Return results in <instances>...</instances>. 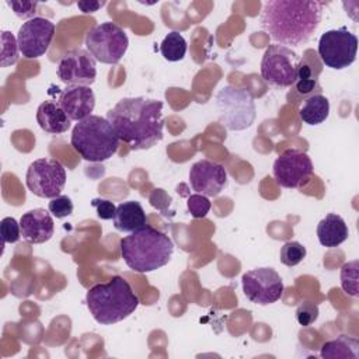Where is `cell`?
I'll return each mask as SVG.
<instances>
[{
  "label": "cell",
  "mask_w": 359,
  "mask_h": 359,
  "mask_svg": "<svg viewBox=\"0 0 359 359\" xmlns=\"http://www.w3.org/2000/svg\"><path fill=\"white\" fill-rule=\"evenodd\" d=\"M323 4L313 0H269L259 14V24L273 42L283 46L307 43L323 18Z\"/></svg>",
  "instance_id": "6da1fadb"
},
{
  "label": "cell",
  "mask_w": 359,
  "mask_h": 359,
  "mask_svg": "<svg viewBox=\"0 0 359 359\" xmlns=\"http://www.w3.org/2000/svg\"><path fill=\"white\" fill-rule=\"evenodd\" d=\"M107 119L115 129L119 140L132 150H146L163 140V102L146 97L119 100L107 112Z\"/></svg>",
  "instance_id": "7a4b0ae2"
},
{
  "label": "cell",
  "mask_w": 359,
  "mask_h": 359,
  "mask_svg": "<svg viewBox=\"0 0 359 359\" xmlns=\"http://www.w3.org/2000/svg\"><path fill=\"white\" fill-rule=\"evenodd\" d=\"M125 264L135 272H153L170 262L174 252L172 240L163 231L146 224L119 241Z\"/></svg>",
  "instance_id": "3957f363"
},
{
  "label": "cell",
  "mask_w": 359,
  "mask_h": 359,
  "mask_svg": "<svg viewBox=\"0 0 359 359\" xmlns=\"http://www.w3.org/2000/svg\"><path fill=\"white\" fill-rule=\"evenodd\" d=\"M86 303L93 318L111 325L128 318L139 306V297L122 276H112L107 283H97L87 290Z\"/></svg>",
  "instance_id": "277c9868"
},
{
  "label": "cell",
  "mask_w": 359,
  "mask_h": 359,
  "mask_svg": "<svg viewBox=\"0 0 359 359\" xmlns=\"http://www.w3.org/2000/svg\"><path fill=\"white\" fill-rule=\"evenodd\" d=\"M70 144L81 158L101 163L116 153L119 137L107 118L90 115L74 125Z\"/></svg>",
  "instance_id": "5b68a950"
},
{
  "label": "cell",
  "mask_w": 359,
  "mask_h": 359,
  "mask_svg": "<svg viewBox=\"0 0 359 359\" xmlns=\"http://www.w3.org/2000/svg\"><path fill=\"white\" fill-rule=\"evenodd\" d=\"M217 121L229 130L250 128L257 116L254 97L248 90L224 86L215 97Z\"/></svg>",
  "instance_id": "8992f818"
},
{
  "label": "cell",
  "mask_w": 359,
  "mask_h": 359,
  "mask_svg": "<svg viewBox=\"0 0 359 359\" xmlns=\"http://www.w3.org/2000/svg\"><path fill=\"white\" fill-rule=\"evenodd\" d=\"M129 46L125 29L111 21L101 22L86 35V48L97 62L116 65L123 57Z\"/></svg>",
  "instance_id": "52a82bcc"
},
{
  "label": "cell",
  "mask_w": 359,
  "mask_h": 359,
  "mask_svg": "<svg viewBox=\"0 0 359 359\" xmlns=\"http://www.w3.org/2000/svg\"><path fill=\"white\" fill-rule=\"evenodd\" d=\"M318 56L330 69L342 70L356 60L358 36L346 27L325 31L318 39Z\"/></svg>",
  "instance_id": "ba28073f"
},
{
  "label": "cell",
  "mask_w": 359,
  "mask_h": 359,
  "mask_svg": "<svg viewBox=\"0 0 359 359\" xmlns=\"http://www.w3.org/2000/svg\"><path fill=\"white\" fill-rule=\"evenodd\" d=\"M300 60L302 57L292 48L272 43L264 52L261 76L271 86L290 87L296 81Z\"/></svg>",
  "instance_id": "9c48e42d"
},
{
  "label": "cell",
  "mask_w": 359,
  "mask_h": 359,
  "mask_svg": "<svg viewBox=\"0 0 359 359\" xmlns=\"http://www.w3.org/2000/svg\"><path fill=\"white\" fill-rule=\"evenodd\" d=\"M28 189L46 199H53L60 195L66 184V170L60 161L42 157L32 161L25 174Z\"/></svg>",
  "instance_id": "30bf717a"
},
{
  "label": "cell",
  "mask_w": 359,
  "mask_h": 359,
  "mask_svg": "<svg viewBox=\"0 0 359 359\" xmlns=\"http://www.w3.org/2000/svg\"><path fill=\"white\" fill-rule=\"evenodd\" d=\"M313 171L311 158L306 151L299 149H287L273 161V178L282 188H302L310 181Z\"/></svg>",
  "instance_id": "8fae6325"
},
{
  "label": "cell",
  "mask_w": 359,
  "mask_h": 359,
  "mask_svg": "<svg viewBox=\"0 0 359 359\" xmlns=\"http://www.w3.org/2000/svg\"><path fill=\"white\" fill-rule=\"evenodd\" d=\"M245 297L255 304L268 306L278 302L283 293V280L273 268H255L241 278Z\"/></svg>",
  "instance_id": "7c38bea8"
},
{
  "label": "cell",
  "mask_w": 359,
  "mask_h": 359,
  "mask_svg": "<svg viewBox=\"0 0 359 359\" xmlns=\"http://www.w3.org/2000/svg\"><path fill=\"white\" fill-rule=\"evenodd\" d=\"M55 24L45 17H34L18 29L17 42L21 55L27 59H36L43 56L55 36Z\"/></svg>",
  "instance_id": "4fadbf2b"
},
{
  "label": "cell",
  "mask_w": 359,
  "mask_h": 359,
  "mask_svg": "<svg viewBox=\"0 0 359 359\" xmlns=\"http://www.w3.org/2000/svg\"><path fill=\"white\" fill-rule=\"evenodd\" d=\"M56 73L67 86L90 87L97 77V60L86 49H73L62 56Z\"/></svg>",
  "instance_id": "5bb4252c"
},
{
  "label": "cell",
  "mask_w": 359,
  "mask_h": 359,
  "mask_svg": "<svg viewBox=\"0 0 359 359\" xmlns=\"http://www.w3.org/2000/svg\"><path fill=\"white\" fill-rule=\"evenodd\" d=\"M189 182L196 194L205 196H217L227 185V171L219 163L199 160L189 170Z\"/></svg>",
  "instance_id": "9a60e30c"
},
{
  "label": "cell",
  "mask_w": 359,
  "mask_h": 359,
  "mask_svg": "<svg viewBox=\"0 0 359 359\" xmlns=\"http://www.w3.org/2000/svg\"><path fill=\"white\" fill-rule=\"evenodd\" d=\"M57 102L72 121L79 122L94 111L95 95L88 86H67L60 93Z\"/></svg>",
  "instance_id": "2e32d148"
},
{
  "label": "cell",
  "mask_w": 359,
  "mask_h": 359,
  "mask_svg": "<svg viewBox=\"0 0 359 359\" xmlns=\"http://www.w3.org/2000/svg\"><path fill=\"white\" fill-rule=\"evenodd\" d=\"M21 237L29 244H42L52 238L55 224L50 213L42 208L25 212L20 219Z\"/></svg>",
  "instance_id": "e0dca14e"
},
{
  "label": "cell",
  "mask_w": 359,
  "mask_h": 359,
  "mask_svg": "<svg viewBox=\"0 0 359 359\" xmlns=\"http://www.w3.org/2000/svg\"><path fill=\"white\" fill-rule=\"evenodd\" d=\"M36 122L42 130L52 135H59L67 132L72 119L66 115L59 102L46 100L41 102L36 109Z\"/></svg>",
  "instance_id": "ac0fdd59"
},
{
  "label": "cell",
  "mask_w": 359,
  "mask_h": 359,
  "mask_svg": "<svg viewBox=\"0 0 359 359\" xmlns=\"http://www.w3.org/2000/svg\"><path fill=\"white\" fill-rule=\"evenodd\" d=\"M317 237L323 247L335 248L349 237V229L339 215L328 213L317 224Z\"/></svg>",
  "instance_id": "d6986e66"
},
{
  "label": "cell",
  "mask_w": 359,
  "mask_h": 359,
  "mask_svg": "<svg viewBox=\"0 0 359 359\" xmlns=\"http://www.w3.org/2000/svg\"><path fill=\"white\" fill-rule=\"evenodd\" d=\"M112 220L115 229L125 233H132L147 224L144 209L137 201H128L119 203L116 206Z\"/></svg>",
  "instance_id": "ffe728a7"
},
{
  "label": "cell",
  "mask_w": 359,
  "mask_h": 359,
  "mask_svg": "<svg viewBox=\"0 0 359 359\" xmlns=\"http://www.w3.org/2000/svg\"><path fill=\"white\" fill-rule=\"evenodd\" d=\"M320 356L324 359H358L359 341L353 337L339 335L335 339L323 344Z\"/></svg>",
  "instance_id": "44dd1931"
},
{
  "label": "cell",
  "mask_w": 359,
  "mask_h": 359,
  "mask_svg": "<svg viewBox=\"0 0 359 359\" xmlns=\"http://www.w3.org/2000/svg\"><path fill=\"white\" fill-rule=\"evenodd\" d=\"M330 115V101L321 94H313L303 100L299 107V116L306 125H320Z\"/></svg>",
  "instance_id": "7402d4cb"
},
{
  "label": "cell",
  "mask_w": 359,
  "mask_h": 359,
  "mask_svg": "<svg viewBox=\"0 0 359 359\" xmlns=\"http://www.w3.org/2000/svg\"><path fill=\"white\" fill-rule=\"evenodd\" d=\"M188 45L178 31L168 32L160 43V53L168 62H180L185 57Z\"/></svg>",
  "instance_id": "603a6c76"
},
{
  "label": "cell",
  "mask_w": 359,
  "mask_h": 359,
  "mask_svg": "<svg viewBox=\"0 0 359 359\" xmlns=\"http://www.w3.org/2000/svg\"><path fill=\"white\" fill-rule=\"evenodd\" d=\"M294 87H296V91L299 94H303V95L310 94L316 88H318L317 76H314V72H313L311 66L307 65L304 59L300 60V65H299V69H297V77H296V81H294Z\"/></svg>",
  "instance_id": "cb8c5ba5"
},
{
  "label": "cell",
  "mask_w": 359,
  "mask_h": 359,
  "mask_svg": "<svg viewBox=\"0 0 359 359\" xmlns=\"http://www.w3.org/2000/svg\"><path fill=\"white\" fill-rule=\"evenodd\" d=\"M306 247L299 241H287L280 247L279 259L286 266H296L306 258Z\"/></svg>",
  "instance_id": "d4e9b609"
},
{
  "label": "cell",
  "mask_w": 359,
  "mask_h": 359,
  "mask_svg": "<svg viewBox=\"0 0 359 359\" xmlns=\"http://www.w3.org/2000/svg\"><path fill=\"white\" fill-rule=\"evenodd\" d=\"M18 50L20 49L17 38L8 31H1V67H7L17 63Z\"/></svg>",
  "instance_id": "484cf974"
},
{
  "label": "cell",
  "mask_w": 359,
  "mask_h": 359,
  "mask_svg": "<svg viewBox=\"0 0 359 359\" xmlns=\"http://www.w3.org/2000/svg\"><path fill=\"white\" fill-rule=\"evenodd\" d=\"M358 259L346 262L341 268V286L349 294L356 297L358 296Z\"/></svg>",
  "instance_id": "4316f807"
},
{
  "label": "cell",
  "mask_w": 359,
  "mask_h": 359,
  "mask_svg": "<svg viewBox=\"0 0 359 359\" xmlns=\"http://www.w3.org/2000/svg\"><path fill=\"white\" fill-rule=\"evenodd\" d=\"M187 208L192 217L202 219L209 213L212 203L208 196L201 195V194H194L187 199Z\"/></svg>",
  "instance_id": "83f0119b"
},
{
  "label": "cell",
  "mask_w": 359,
  "mask_h": 359,
  "mask_svg": "<svg viewBox=\"0 0 359 359\" xmlns=\"http://www.w3.org/2000/svg\"><path fill=\"white\" fill-rule=\"evenodd\" d=\"M0 233L3 237L4 244L17 243L21 237V227L20 223L14 217H4L0 223Z\"/></svg>",
  "instance_id": "f1b7e54d"
},
{
  "label": "cell",
  "mask_w": 359,
  "mask_h": 359,
  "mask_svg": "<svg viewBox=\"0 0 359 359\" xmlns=\"http://www.w3.org/2000/svg\"><path fill=\"white\" fill-rule=\"evenodd\" d=\"M318 314H320L318 306L313 302H303L296 309V320L303 327L311 325L318 318Z\"/></svg>",
  "instance_id": "f546056e"
},
{
  "label": "cell",
  "mask_w": 359,
  "mask_h": 359,
  "mask_svg": "<svg viewBox=\"0 0 359 359\" xmlns=\"http://www.w3.org/2000/svg\"><path fill=\"white\" fill-rule=\"evenodd\" d=\"M48 209L56 219H63L73 213V202L67 195H59L50 199Z\"/></svg>",
  "instance_id": "4dcf8cb0"
},
{
  "label": "cell",
  "mask_w": 359,
  "mask_h": 359,
  "mask_svg": "<svg viewBox=\"0 0 359 359\" xmlns=\"http://www.w3.org/2000/svg\"><path fill=\"white\" fill-rule=\"evenodd\" d=\"M6 3L18 18L27 20V21L34 18L38 7V1H6Z\"/></svg>",
  "instance_id": "1f68e13d"
},
{
  "label": "cell",
  "mask_w": 359,
  "mask_h": 359,
  "mask_svg": "<svg viewBox=\"0 0 359 359\" xmlns=\"http://www.w3.org/2000/svg\"><path fill=\"white\" fill-rule=\"evenodd\" d=\"M91 206L95 209L97 216L102 220H111L115 216V210L116 206L114 205V202H111L109 199L105 198H95L91 201Z\"/></svg>",
  "instance_id": "d6a6232c"
},
{
  "label": "cell",
  "mask_w": 359,
  "mask_h": 359,
  "mask_svg": "<svg viewBox=\"0 0 359 359\" xmlns=\"http://www.w3.org/2000/svg\"><path fill=\"white\" fill-rule=\"evenodd\" d=\"M102 6H105V1H88V0H84V1H79L77 3V7L84 13V14H88V13H95L97 10H100Z\"/></svg>",
  "instance_id": "836d02e7"
}]
</instances>
